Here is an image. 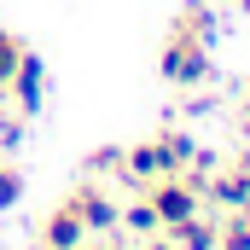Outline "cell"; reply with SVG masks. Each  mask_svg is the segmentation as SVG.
<instances>
[{
  "label": "cell",
  "instance_id": "obj_16",
  "mask_svg": "<svg viewBox=\"0 0 250 250\" xmlns=\"http://www.w3.org/2000/svg\"><path fill=\"white\" fill-rule=\"evenodd\" d=\"M140 250H175V245H169V233H151V239H140Z\"/></svg>",
  "mask_w": 250,
  "mask_h": 250
},
{
  "label": "cell",
  "instance_id": "obj_9",
  "mask_svg": "<svg viewBox=\"0 0 250 250\" xmlns=\"http://www.w3.org/2000/svg\"><path fill=\"white\" fill-rule=\"evenodd\" d=\"M123 233H134V239H151V233H163V221H157V209L146 204V192L134 198V204H123V221H117Z\"/></svg>",
  "mask_w": 250,
  "mask_h": 250
},
{
  "label": "cell",
  "instance_id": "obj_15",
  "mask_svg": "<svg viewBox=\"0 0 250 250\" xmlns=\"http://www.w3.org/2000/svg\"><path fill=\"white\" fill-rule=\"evenodd\" d=\"M23 123H29V117H23L18 105H12V111H0V146H18V140H23Z\"/></svg>",
  "mask_w": 250,
  "mask_h": 250
},
{
  "label": "cell",
  "instance_id": "obj_12",
  "mask_svg": "<svg viewBox=\"0 0 250 250\" xmlns=\"http://www.w3.org/2000/svg\"><path fill=\"white\" fill-rule=\"evenodd\" d=\"M23 53H29V47H23V41L0 23V99H6V82H12V70H18V59H23Z\"/></svg>",
  "mask_w": 250,
  "mask_h": 250
},
{
  "label": "cell",
  "instance_id": "obj_5",
  "mask_svg": "<svg viewBox=\"0 0 250 250\" xmlns=\"http://www.w3.org/2000/svg\"><path fill=\"white\" fill-rule=\"evenodd\" d=\"M76 245H87V227H82V215L70 209V198H59L53 215L41 221V250H76Z\"/></svg>",
  "mask_w": 250,
  "mask_h": 250
},
{
  "label": "cell",
  "instance_id": "obj_11",
  "mask_svg": "<svg viewBox=\"0 0 250 250\" xmlns=\"http://www.w3.org/2000/svg\"><path fill=\"white\" fill-rule=\"evenodd\" d=\"M175 29H187L192 41H204V47H209V41H215V12H209V6H187V12L175 18Z\"/></svg>",
  "mask_w": 250,
  "mask_h": 250
},
{
  "label": "cell",
  "instance_id": "obj_19",
  "mask_svg": "<svg viewBox=\"0 0 250 250\" xmlns=\"http://www.w3.org/2000/svg\"><path fill=\"white\" fill-rule=\"evenodd\" d=\"M76 250H93V239H87V245H76Z\"/></svg>",
  "mask_w": 250,
  "mask_h": 250
},
{
  "label": "cell",
  "instance_id": "obj_17",
  "mask_svg": "<svg viewBox=\"0 0 250 250\" xmlns=\"http://www.w3.org/2000/svg\"><path fill=\"white\" fill-rule=\"evenodd\" d=\"M233 169H245V175H250V146L239 151V157H233Z\"/></svg>",
  "mask_w": 250,
  "mask_h": 250
},
{
  "label": "cell",
  "instance_id": "obj_2",
  "mask_svg": "<svg viewBox=\"0 0 250 250\" xmlns=\"http://www.w3.org/2000/svg\"><path fill=\"white\" fill-rule=\"evenodd\" d=\"M157 70H163L169 87H204V82H209V47L192 41L187 29H169V41H163V53H157Z\"/></svg>",
  "mask_w": 250,
  "mask_h": 250
},
{
  "label": "cell",
  "instance_id": "obj_1",
  "mask_svg": "<svg viewBox=\"0 0 250 250\" xmlns=\"http://www.w3.org/2000/svg\"><path fill=\"white\" fill-rule=\"evenodd\" d=\"M192 151H198V140H192L187 128H163V134H151V140H140V146L123 151V175H117V181H123V187H146V181L181 175Z\"/></svg>",
  "mask_w": 250,
  "mask_h": 250
},
{
  "label": "cell",
  "instance_id": "obj_3",
  "mask_svg": "<svg viewBox=\"0 0 250 250\" xmlns=\"http://www.w3.org/2000/svg\"><path fill=\"white\" fill-rule=\"evenodd\" d=\"M64 198H70V209L82 215L87 239H117V233H123V227H117V221H123V204H117L111 187H99V175H87L82 187H70Z\"/></svg>",
  "mask_w": 250,
  "mask_h": 250
},
{
  "label": "cell",
  "instance_id": "obj_13",
  "mask_svg": "<svg viewBox=\"0 0 250 250\" xmlns=\"http://www.w3.org/2000/svg\"><path fill=\"white\" fill-rule=\"evenodd\" d=\"M23 198V169L18 163H0V209H12Z\"/></svg>",
  "mask_w": 250,
  "mask_h": 250
},
{
  "label": "cell",
  "instance_id": "obj_8",
  "mask_svg": "<svg viewBox=\"0 0 250 250\" xmlns=\"http://www.w3.org/2000/svg\"><path fill=\"white\" fill-rule=\"evenodd\" d=\"M215 227H221V221H209V215L198 209V215L163 227V233H169V245H175V250H215Z\"/></svg>",
  "mask_w": 250,
  "mask_h": 250
},
{
  "label": "cell",
  "instance_id": "obj_10",
  "mask_svg": "<svg viewBox=\"0 0 250 250\" xmlns=\"http://www.w3.org/2000/svg\"><path fill=\"white\" fill-rule=\"evenodd\" d=\"M215 250H250V209H227V221L215 227Z\"/></svg>",
  "mask_w": 250,
  "mask_h": 250
},
{
  "label": "cell",
  "instance_id": "obj_18",
  "mask_svg": "<svg viewBox=\"0 0 250 250\" xmlns=\"http://www.w3.org/2000/svg\"><path fill=\"white\" fill-rule=\"evenodd\" d=\"M233 6H239V12H250V0H233Z\"/></svg>",
  "mask_w": 250,
  "mask_h": 250
},
{
  "label": "cell",
  "instance_id": "obj_14",
  "mask_svg": "<svg viewBox=\"0 0 250 250\" xmlns=\"http://www.w3.org/2000/svg\"><path fill=\"white\" fill-rule=\"evenodd\" d=\"M87 175H123V146H99L87 157Z\"/></svg>",
  "mask_w": 250,
  "mask_h": 250
},
{
  "label": "cell",
  "instance_id": "obj_7",
  "mask_svg": "<svg viewBox=\"0 0 250 250\" xmlns=\"http://www.w3.org/2000/svg\"><path fill=\"white\" fill-rule=\"evenodd\" d=\"M6 99L29 117L35 105H41V64H35V53H23L18 59V70H12V82H6Z\"/></svg>",
  "mask_w": 250,
  "mask_h": 250
},
{
  "label": "cell",
  "instance_id": "obj_6",
  "mask_svg": "<svg viewBox=\"0 0 250 250\" xmlns=\"http://www.w3.org/2000/svg\"><path fill=\"white\" fill-rule=\"evenodd\" d=\"M204 198L221 204V209H250V175L245 169H215L204 181Z\"/></svg>",
  "mask_w": 250,
  "mask_h": 250
},
{
  "label": "cell",
  "instance_id": "obj_4",
  "mask_svg": "<svg viewBox=\"0 0 250 250\" xmlns=\"http://www.w3.org/2000/svg\"><path fill=\"white\" fill-rule=\"evenodd\" d=\"M146 204L157 209L163 227H175V221H187V215L204 209V192L192 187L187 175H163V181H146Z\"/></svg>",
  "mask_w": 250,
  "mask_h": 250
}]
</instances>
